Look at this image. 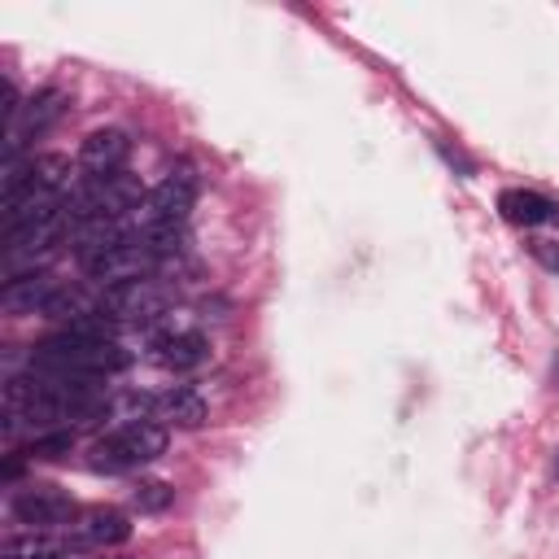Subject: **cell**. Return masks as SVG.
Instances as JSON below:
<instances>
[{
  "label": "cell",
  "instance_id": "277c9868",
  "mask_svg": "<svg viewBox=\"0 0 559 559\" xmlns=\"http://www.w3.org/2000/svg\"><path fill=\"white\" fill-rule=\"evenodd\" d=\"M197 205V170L192 166H170L144 197L140 214H135V227L144 231H157V227H183L188 210Z\"/></svg>",
  "mask_w": 559,
  "mask_h": 559
},
{
  "label": "cell",
  "instance_id": "6da1fadb",
  "mask_svg": "<svg viewBox=\"0 0 559 559\" xmlns=\"http://www.w3.org/2000/svg\"><path fill=\"white\" fill-rule=\"evenodd\" d=\"M131 362V354L118 341H92L79 332H52L39 345H31V371L44 376H61V380H105L114 371H122Z\"/></svg>",
  "mask_w": 559,
  "mask_h": 559
},
{
  "label": "cell",
  "instance_id": "30bf717a",
  "mask_svg": "<svg viewBox=\"0 0 559 559\" xmlns=\"http://www.w3.org/2000/svg\"><path fill=\"white\" fill-rule=\"evenodd\" d=\"M127 157H131V135L118 127H100V131L83 135V144H79V166L87 170V179L122 175Z\"/></svg>",
  "mask_w": 559,
  "mask_h": 559
},
{
  "label": "cell",
  "instance_id": "9a60e30c",
  "mask_svg": "<svg viewBox=\"0 0 559 559\" xmlns=\"http://www.w3.org/2000/svg\"><path fill=\"white\" fill-rule=\"evenodd\" d=\"M205 415H210L205 397H201L197 389H188V384H175V389L157 393V419H162V424H175V428H201Z\"/></svg>",
  "mask_w": 559,
  "mask_h": 559
},
{
  "label": "cell",
  "instance_id": "7a4b0ae2",
  "mask_svg": "<svg viewBox=\"0 0 559 559\" xmlns=\"http://www.w3.org/2000/svg\"><path fill=\"white\" fill-rule=\"evenodd\" d=\"M144 197H148V192H144L140 179H131V175L83 179L79 188H70L66 214H70V227H74V223H87V218H127V214H140Z\"/></svg>",
  "mask_w": 559,
  "mask_h": 559
},
{
  "label": "cell",
  "instance_id": "4fadbf2b",
  "mask_svg": "<svg viewBox=\"0 0 559 559\" xmlns=\"http://www.w3.org/2000/svg\"><path fill=\"white\" fill-rule=\"evenodd\" d=\"M127 537H131V524H127V515L114 511V507H92V511H83L79 524H74V542H79V546H122Z\"/></svg>",
  "mask_w": 559,
  "mask_h": 559
},
{
  "label": "cell",
  "instance_id": "52a82bcc",
  "mask_svg": "<svg viewBox=\"0 0 559 559\" xmlns=\"http://www.w3.org/2000/svg\"><path fill=\"white\" fill-rule=\"evenodd\" d=\"M9 511H13L17 524L44 533V528H57V524H66L74 515V498L66 489H57V485H26V489H13Z\"/></svg>",
  "mask_w": 559,
  "mask_h": 559
},
{
  "label": "cell",
  "instance_id": "7c38bea8",
  "mask_svg": "<svg viewBox=\"0 0 559 559\" xmlns=\"http://www.w3.org/2000/svg\"><path fill=\"white\" fill-rule=\"evenodd\" d=\"M498 210L507 223L515 227H542V223H559V205L533 188H507L498 192Z\"/></svg>",
  "mask_w": 559,
  "mask_h": 559
},
{
  "label": "cell",
  "instance_id": "ac0fdd59",
  "mask_svg": "<svg viewBox=\"0 0 559 559\" xmlns=\"http://www.w3.org/2000/svg\"><path fill=\"white\" fill-rule=\"evenodd\" d=\"M74 450V432L70 428H52V432H39L31 441V459H61Z\"/></svg>",
  "mask_w": 559,
  "mask_h": 559
},
{
  "label": "cell",
  "instance_id": "ba28073f",
  "mask_svg": "<svg viewBox=\"0 0 559 559\" xmlns=\"http://www.w3.org/2000/svg\"><path fill=\"white\" fill-rule=\"evenodd\" d=\"M66 231H70L66 205L52 210V214H44V218H35V223H26V227H17V231H4V262H9V275H13L22 262H35L39 253H48Z\"/></svg>",
  "mask_w": 559,
  "mask_h": 559
},
{
  "label": "cell",
  "instance_id": "2e32d148",
  "mask_svg": "<svg viewBox=\"0 0 559 559\" xmlns=\"http://www.w3.org/2000/svg\"><path fill=\"white\" fill-rule=\"evenodd\" d=\"M57 555H61V542L48 533H26L4 542V559H57Z\"/></svg>",
  "mask_w": 559,
  "mask_h": 559
},
{
  "label": "cell",
  "instance_id": "9c48e42d",
  "mask_svg": "<svg viewBox=\"0 0 559 559\" xmlns=\"http://www.w3.org/2000/svg\"><path fill=\"white\" fill-rule=\"evenodd\" d=\"M61 114H66V92H57V87L35 92V96L17 109V118H9V122H4V157H17V148H22L31 135L48 131Z\"/></svg>",
  "mask_w": 559,
  "mask_h": 559
},
{
  "label": "cell",
  "instance_id": "5bb4252c",
  "mask_svg": "<svg viewBox=\"0 0 559 559\" xmlns=\"http://www.w3.org/2000/svg\"><path fill=\"white\" fill-rule=\"evenodd\" d=\"M153 349H157V362L170 371H192L210 358V341L201 332H166V336H157Z\"/></svg>",
  "mask_w": 559,
  "mask_h": 559
},
{
  "label": "cell",
  "instance_id": "8992f818",
  "mask_svg": "<svg viewBox=\"0 0 559 559\" xmlns=\"http://www.w3.org/2000/svg\"><path fill=\"white\" fill-rule=\"evenodd\" d=\"M166 310V288L144 275V280H127L100 293V314H109L114 323H153Z\"/></svg>",
  "mask_w": 559,
  "mask_h": 559
},
{
  "label": "cell",
  "instance_id": "e0dca14e",
  "mask_svg": "<svg viewBox=\"0 0 559 559\" xmlns=\"http://www.w3.org/2000/svg\"><path fill=\"white\" fill-rule=\"evenodd\" d=\"M131 502H135L140 511H166V507L175 502V489H170L166 480H140V485L131 489Z\"/></svg>",
  "mask_w": 559,
  "mask_h": 559
},
{
  "label": "cell",
  "instance_id": "ffe728a7",
  "mask_svg": "<svg viewBox=\"0 0 559 559\" xmlns=\"http://www.w3.org/2000/svg\"><path fill=\"white\" fill-rule=\"evenodd\" d=\"M555 472H559V454H555Z\"/></svg>",
  "mask_w": 559,
  "mask_h": 559
},
{
  "label": "cell",
  "instance_id": "8fae6325",
  "mask_svg": "<svg viewBox=\"0 0 559 559\" xmlns=\"http://www.w3.org/2000/svg\"><path fill=\"white\" fill-rule=\"evenodd\" d=\"M61 284L48 275V271H13L9 280H4V293H0V301H4V310L9 314H44V306L52 301V293H57Z\"/></svg>",
  "mask_w": 559,
  "mask_h": 559
},
{
  "label": "cell",
  "instance_id": "5b68a950",
  "mask_svg": "<svg viewBox=\"0 0 559 559\" xmlns=\"http://www.w3.org/2000/svg\"><path fill=\"white\" fill-rule=\"evenodd\" d=\"M157 262H162V258H157V249L144 240V231H140V227H131L118 245H109L105 253H96L92 262H83V271H87V280H96V284L114 288V284H127V280H144Z\"/></svg>",
  "mask_w": 559,
  "mask_h": 559
},
{
  "label": "cell",
  "instance_id": "d6986e66",
  "mask_svg": "<svg viewBox=\"0 0 559 559\" xmlns=\"http://www.w3.org/2000/svg\"><path fill=\"white\" fill-rule=\"evenodd\" d=\"M533 258H537L546 271L559 275V245H555V240H537V245H533Z\"/></svg>",
  "mask_w": 559,
  "mask_h": 559
},
{
  "label": "cell",
  "instance_id": "3957f363",
  "mask_svg": "<svg viewBox=\"0 0 559 559\" xmlns=\"http://www.w3.org/2000/svg\"><path fill=\"white\" fill-rule=\"evenodd\" d=\"M166 450V428L157 419H135V424H118L109 437H100L92 445V467L96 472H135L144 463H153Z\"/></svg>",
  "mask_w": 559,
  "mask_h": 559
}]
</instances>
